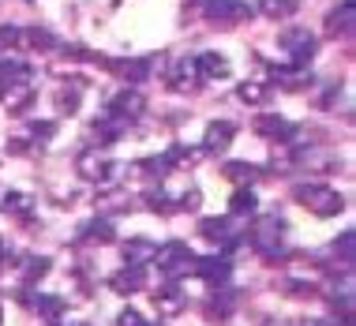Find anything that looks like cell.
Here are the masks:
<instances>
[{
  "mask_svg": "<svg viewBox=\"0 0 356 326\" xmlns=\"http://www.w3.org/2000/svg\"><path fill=\"white\" fill-rule=\"evenodd\" d=\"M120 326H143V319H139L136 311H124V315H120Z\"/></svg>",
  "mask_w": 356,
  "mask_h": 326,
  "instance_id": "1",
  "label": "cell"
}]
</instances>
